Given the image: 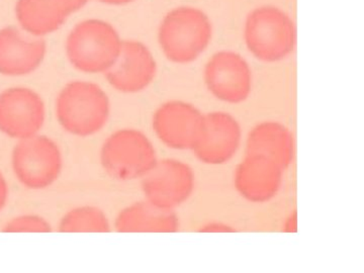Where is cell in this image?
<instances>
[{
	"label": "cell",
	"mask_w": 364,
	"mask_h": 273,
	"mask_svg": "<svg viewBox=\"0 0 364 273\" xmlns=\"http://www.w3.org/2000/svg\"><path fill=\"white\" fill-rule=\"evenodd\" d=\"M243 144V129L237 117L214 111L205 114L202 135L191 152L203 164L221 166L236 157Z\"/></svg>",
	"instance_id": "obj_11"
},
{
	"label": "cell",
	"mask_w": 364,
	"mask_h": 273,
	"mask_svg": "<svg viewBox=\"0 0 364 273\" xmlns=\"http://www.w3.org/2000/svg\"><path fill=\"white\" fill-rule=\"evenodd\" d=\"M286 171L269 158L244 153L234 170L235 191L249 203L264 205L279 196Z\"/></svg>",
	"instance_id": "obj_12"
},
{
	"label": "cell",
	"mask_w": 364,
	"mask_h": 273,
	"mask_svg": "<svg viewBox=\"0 0 364 273\" xmlns=\"http://www.w3.org/2000/svg\"><path fill=\"white\" fill-rule=\"evenodd\" d=\"M47 109L37 91L14 86L0 92V133L14 141L42 133Z\"/></svg>",
	"instance_id": "obj_10"
},
{
	"label": "cell",
	"mask_w": 364,
	"mask_h": 273,
	"mask_svg": "<svg viewBox=\"0 0 364 273\" xmlns=\"http://www.w3.org/2000/svg\"><path fill=\"white\" fill-rule=\"evenodd\" d=\"M52 223L43 215L25 213L14 215L2 226L4 233H52Z\"/></svg>",
	"instance_id": "obj_19"
},
{
	"label": "cell",
	"mask_w": 364,
	"mask_h": 273,
	"mask_svg": "<svg viewBox=\"0 0 364 273\" xmlns=\"http://www.w3.org/2000/svg\"><path fill=\"white\" fill-rule=\"evenodd\" d=\"M112 228L117 233L124 234H173L181 230V221L176 210L156 207L143 198L122 208Z\"/></svg>",
	"instance_id": "obj_16"
},
{
	"label": "cell",
	"mask_w": 364,
	"mask_h": 273,
	"mask_svg": "<svg viewBox=\"0 0 364 273\" xmlns=\"http://www.w3.org/2000/svg\"><path fill=\"white\" fill-rule=\"evenodd\" d=\"M158 64L150 48L140 41H123L117 61L105 74L107 83L124 95L142 92L156 78Z\"/></svg>",
	"instance_id": "obj_13"
},
{
	"label": "cell",
	"mask_w": 364,
	"mask_h": 273,
	"mask_svg": "<svg viewBox=\"0 0 364 273\" xmlns=\"http://www.w3.org/2000/svg\"><path fill=\"white\" fill-rule=\"evenodd\" d=\"M112 105L102 86L86 80L67 83L56 97L55 117L60 128L75 138L88 139L105 130Z\"/></svg>",
	"instance_id": "obj_1"
},
{
	"label": "cell",
	"mask_w": 364,
	"mask_h": 273,
	"mask_svg": "<svg viewBox=\"0 0 364 273\" xmlns=\"http://www.w3.org/2000/svg\"><path fill=\"white\" fill-rule=\"evenodd\" d=\"M158 159L152 139L136 128H119L112 132L98 151V160L105 173L119 182L140 181Z\"/></svg>",
	"instance_id": "obj_4"
},
{
	"label": "cell",
	"mask_w": 364,
	"mask_h": 273,
	"mask_svg": "<svg viewBox=\"0 0 364 273\" xmlns=\"http://www.w3.org/2000/svg\"><path fill=\"white\" fill-rule=\"evenodd\" d=\"M102 4H111V6H124V4H131L135 0H98Z\"/></svg>",
	"instance_id": "obj_23"
},
{
	"label": "cell",
	"mask_w": 364,
	"mask_h": 273,
	"mask_svg": "<svg viewBox=\"0 0 364 273\" xmlns=\"http://www.w3.org/2000/svg\"><path fill=\"white\" fill-rule=\"evenodd\" d=\"M47 55L43 38L33 37L18 26L0 28V75L23 77L42 66Z\"/></svg>",
	"instance_id": "obj_14"
},
{
	"label": "cell",
	"mask_w": 364,
	"mask_h": 273,
	"mask_svg": "<svg viewBox=\"0 0 364 273\" xmlns=\"http://www.w3.org/2000/svg\"><path fill=\"white\" fill-rule=\"evenodd\" d=\"M198 231L202 233H234L236 229L229 223L223 221H210L200 227Z\"/></svg>",
	"instance_id": "obj_20"
},
{
	"label": "cell",
	"mask_w": 364,
	"mask_h": 273,
	"mask_svg": "<svg viewBox=\"0 0 364 273\" xmlns=\"http://www.w3.org/2000/svg\"><path fill=\"white\" fill-rule=\"evenodd\" d=\"M143 198L161 208L177 210L193 198L196 174L191 164L178 158L158 159L140 181Z\"/></svg>",
	"instance_id": "obj_7"
},
{
	"label": "cell",
	"mask_w": 364,
	"mask_h": 273,
	"mask_svg": "<svg viewBox=\"0 0 364 273\" xmlns=\"http://www.w3.org/2000/svg\"><path fill=\"white\" fill-rule=\"evenodd\" d=\"M9 195H11V189H9V181H7L4 172L0 169V213L6 208L9 200Z\"/></svg>",
	"instance_id": "obj_21"
},
{
	"label": "cell",
	"mask_w": 364,
	"mask_h": 273,
	"mask_svg": "<svg viewBox=\"0 0 364 273\" xmlns=\"http://www.w3.org/2000/svg\"><path fill=\"white\" fill-rule=\"evenodd\" d=\"M123 40L116 28L100 20L75 26L67 37V59L73 68L85 74H105L121 53Z\"/></svg>",
	"instance_id": "obj_6"
},
{
	"label": "cell",
	"mask_w": 364,
	"mask_h": 273,
	"mask_svg": "<svg viewBox=\"0 0 364 273\" xmlns=\"http://www.w3.org/2000/svg\"><path fill=\"white\" fill-rule=\"evenodd\" d=\"M293 131L282 122L274 119L259 122L244 138L245 154L269 158L287 170L293 165L296 153Z\"/></svg>",
	"instance_id": "obj_15"
},
{
	"label": "cell",
	"mask_w": 364,
	"mask_h": 273,
	"mask_svg": "<svg viewBox=\"0 0 364 273\" xmlns=\"http://www.w3.org/2000/svg\"><path fill=\"white\" fill-rule=\"evenodd\" d=\"M214 26L210 16L195 6H178L163 18L158 43L165 58L188 65L198 61L212 44Z\"/></svg>",
	"instance_id": "obj_2"
},
{
	"label": "cell",
	"mask_w": 364,
	"mask_h": 273,
	"mask_svg": "<svg viewBox=\"0 0 364 273\" xmlns=\"http://www.w3.org/2000/svg\"><path fill=\"white\" fill-rule=\"evenodd\" d=\"M282 230L286 233H296L298 231V214L296 212H294L284 220Z\"/></svg>",
	"instance_id": "obj_22"
},
{
	"label": "cell",
	"mask_w": 364,
	"mask_h": 273,
	"mask_svg": "<svg viewBox=\"0 0 364 273\" xmlns=\"http://www.w3.org/2000/svg\"><path fill=\"white\" fill-rule=\"evenodd\" d=\"M72 13L69 0H18L16 4L20 28L37 38L56 32Z\"/></svg>",
	"instance_id": "obj_17"
},
{
	"label": "cell",
	"mask_w": 364,
	"mask_h": 273,
	"mask_svg": "<svg viewBox=\"0 0 364 273\" xmlns=\"http://www.w3.org/2000/svg\"><path fill=\"white\" fill-rule=\"evenodd\" d=\"M90 0H69L74 11H77L79 9H82Z\"/></svg>",
	"instance_id": "obj_24"
},
{
	"label": "cell",
	"mask_w": 364,
	"mask_h": 273,
	"mask_svg": "<svg viewBox=\"0 0 364 273\" xmlns=\"http://www.w3.org/2000/svg\"><path fill=\"white\" fill-rule=\"evenodd\" d=\"M112 230V220L104 208L88 203L67 210L57 225V231L65 234H107Z\"/></svg>",
	"instance_id": "obj_18"
},
{
	"label": "cell",
	"mask_w": 364,
	"mask_h": 273,
	"mask_svg": "<svg viewBox=\"0 0 364 273\" xmlns=\"http://www.w3.org/2000/svg\"><path fill=\"white\" fill-rule=\"evenodd\" d=\"M203 82L208 92L224 104H244L253 91V71L239 52L225 49L214 53L203 67Z\"/></svg>",
	"instance_id": "obj_8"
},
{
	"label": "cell",
	"mask_w": 364,
	"mask_h": 273,
	"mask_svg": "<svg viewBox=\"0 0 364 273\" xmlns=\"http://www.w3.org/2000/svg\"><path fill=\"white\" fill-rule=\"evenodd\" d=\"M243 39L253 58L262 63H279L289 59L296 50V23L279 6H257L246 16Z\"/></svg>",
	"instance_id": "obj_3"
},
{
	"label": "cell",
	"mask_w": 364,
	"mask_h": 273,
	"mask_svg": "<svg viewBox=\"0 0 364 273\" xmlns=\"http://www.w3.org/2000/svg\"><path fill=\"white\" fill-rule=\"evenodd\" d=\"M11 165L14 176L23 188L42 191L51 188L61 178L65 158L56 140L40 133L16 141Z\"/></svg>",
	"instance_id": "obj_5"
},
{
	"label": "cell",
	"mask_w": 364,
	"mask_h": 273,
	"mask_svg": "<svg viewBox=\"0 0 364 273\" xmlns=\"http://www.w3.org/2000/svg\"><path fill=\"white\" fill-rule=\"evenodd\" d=\"M205 114L195 105L184 100L163 102L153 112V134L167 149L193 151L203 129Z\"/></svg>",
	"instance_id": "obj_9"
}]
</instances>
